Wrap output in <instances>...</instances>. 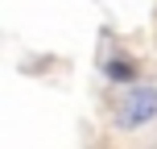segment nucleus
Listing matches in <instances>:
<instances>
[{"label": "nucleus", "mask_w": 157, "mask_h": 149, "mask_svg": "<svg viewBox=\"0 0 157 149\" xmlns=\"http://www.w3.org/2000/svg\"><path fill=\"white\" fill-rule=\"evenodd\" d=\"M103 75H108L112 83H132L136 79V62L132 58H112V62L103 66Z\"/></svg>", "instance_id": "f03ea898"}, {"label": "nucleus", "mask_w": 157, "mask_h": 149, "mask_svg": "<svg viewBox=\"0 0 157 149\" xmlns=\"http://www.w3.org/2000/svg\"><path fill=\"white\" fill-rule=\"evenodd\" d=\"M153 116H157V91L153 87H136V91H128L116 104V124L120 128H136V124H145Z\"/></svg>", "instance_id": "f257e3e1"}]
</instances>
